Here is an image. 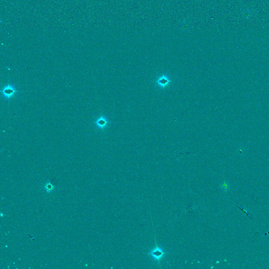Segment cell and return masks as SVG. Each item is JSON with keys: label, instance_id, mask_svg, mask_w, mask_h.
<instances>
[{"label": "cell", "instance_id": "6da1fadb", "mask_svg": "<svg viewBox=\"0 0 269 269\" xmlns=\"http://www.w3.org/2000/svg\"><path fill=\"white\" fill-rule=\"evenodd\" d=\"M167 253H168L164 252V250L156 244V247L152 249L149 253H148V254L151 256L153 260L159 262L162 259V258L164 257V255Z\"/></svg>", "mask_w": 269, "mask_h": 269}, {"label": "cell", "instance_id": "7a4b0ae2", "mask_svg": "<svg viewBox=\"0 0 269 269\" xmlns=\"http://www.w3.org/2000/svg\"><path fill=\"white\" fill-rule=\"evenodd\" d=\"M1 92L4 97L9 99L11 98L15 95L16 93V90L13 86L9 84L5 87H4Z\"/></svg>", "mask_w": 269, "mask_h": 269}, {"label": "cell", "instance_id": "3957f363", "mask_svg": "<svg viewBox=\"0 0 269 269\" xmlns=\"http://www.w3.org/2000/svg\"><path fill=\"white\" fill-rule=\"evenodd\" d=\"M171 82V80L169 79L168 77L167 76L164 75L158 79L157 83L161 88L165 89L167 87V86L169 85Z\"/></svg>", "mask_w": 269, "mask_h": 269}, {"label": "cell", "instance_id": "277c9868", "mask_svg": "<svg viewBox=\"0 0 269 269\" xmlns=\"http://www.w3.org/2000/svg\"><path fill=\"white\" fill-rule=\"evenodd\" d=\"M108 123V121L107 119H106V118L104 116H102L96 120L95 124L97 126V128L100 129V130H102V129L105 128L106 126L107 125Z\"/></svg>", "mask_w": 269, "mask_h": 269}, {"label": "cell", "instance_id": "5b68a950", "mask_svg": "<svg viewBox=\"0 0 269 269\" xmlns=\"http://www.w3.org/2000/svg\"><path fill=\"white\" fill-rule=\"evenodd\" d=\"M229 187H230V185H229L228 182H226V181H224L220 185L221 189L225 192L228 190Z\"/></svg>", "mask_w": 269, "mask_h": 269}]
</instances>
